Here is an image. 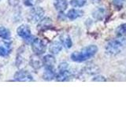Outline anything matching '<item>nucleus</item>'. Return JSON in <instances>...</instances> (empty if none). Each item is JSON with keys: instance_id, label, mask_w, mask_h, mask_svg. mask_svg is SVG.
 Listing matches in <instances>:
<instances>
[{"instance_id": "nucleus-1", "label": "nucleus", "mask_w": 126, "mask_h": 118, "mask_svg": "<svg viewBox=\"0 0 126 118\" xmlns=\"http://www.w3.org/2000/svg\"><path fill=\"white\" fill-rule=\"evenodd\" d=\"M98 48L96 45H89L79 51H74L71 54V59L75 62H83L92 58L96 54Z\"/></svg>"}, {"instance_id": "nucleus-2", "label": "nucleus", "mask_w": 126, "mask_h": 118, "mask_svg": "<svg viewBox=\"0 0 126 118\" xmlns=\"http://www.w3.org/2000/svg\"><path fill=\"white\" fill-rule=\"evenodd\" d=\"M126 46V39L125 36L114 39L108 42L106 46V52L110 55H117L123 50Z\"/></svg>"}, {"instance_id": "nucleus-3", "label": "nucleus", "mask_w": 126, "mask_h": 118, "mask_svg": "<svg viewBox=\"0 0 126 118\" xmlns=\"http://www.w3.org/2000/svg\"><path fill=\"white\" fill-rule=\"evenodd\" d=\"M17 33L20 37H21L28 43H32L35 39L31 34L30 28L27 25H21V26H19L17 29Z\"/></svg>"}, {"instance_id": "nucleus-4", "label": "nucleus", "mask_w": 126, "mask_h": 118, "mask_svg": "<svg viewBox=\"0 0 126 118\" xmlns=\"http://www.w3.org/2000/svg\"><path fill=\"white\" fill-rule=\"evenodd\" d=\"M31 44H32V50L34 54L38 55V56L44 54V52L47 50V44L43 39L35 38Z\"/></svg>"}, {"instance_id": "nucleus-5", "label": "nucleus", "mask_w": 126, "mask_h": 118, "mask_svg": "<svg viewBox=\"0 0 126 118\" xmlns=\"http://www.w3.org/2000/svg\"><path fill=\"white\" fill-rule=\"evenodd\" d=\"M44 10L41 7L32 8L29 13V20L32 22H39L43 18Z\"/></svg>"}, {"instance_id": "nucleus-6", "label": "nucleus", "mask_w": 126, "mask_h": 118, "mask_svg": "<svg viewBox=\"0 0 126 118\" xmlns=\"http://www.w3.org/2000/svg\"><path fill=\"white\" fill-rule=\"evenodd\" d=\"M14 80L16 81H21V82H31L33 81V77L27 71L20 70L15 73Z\"/></svg>"}, {"instance_id": "nucleus-7", "label": "nucleus", "mask_w": 126, "mask_h": 118, "mask_svg": "<svg viewBox=\"0 0 126 118\" xmlns=\"http://www.w3.org/2000/svg\"><path fill=\"white\" fill-rule=\"evenodd\" d=\"M12 50V46L10 43L6 41L0 42V56L7 57Z\"/></svg>"}, {"instance_id": "nucleus-8", "label": "nucleus", "mask_w": 126, "mask_h": 118, "mask_svg": "<svg viewBox=\"0 0 126 118\" xmlns=\"http://www.w3.org/2000/svg\"><path fill=\"white\" fill-rule=\"evenodd\" d=\"M43 65L47 68H54V65L56 64L55 58L52 54H47L43 58Z\"/></svg>"}, {"instance_id": "nucleus-9", "label": "nucleus", "mask_w": 126, "mask_h": 118, "mask_svg": "<svg viewBox=\"0 0 126 118\" xmlns=\"http://www.w3.org/2000/svg\"><path fill=\"white\" fill-rule=\"evenodd\" d=\"M83 14H84V12H83L81 10L71 9L67 12L66 16H67V18L69 19L70 21H74V20L82 17Z\"/></svg>"}, {"instance_id": "nucleus-10", "label": "nucleus", "mask_w": 126, "mask_h": 118, "mask_svg": "<svg viewBox=\"0 0 126 118\" xmlns=\"http://www.w3.org/2000/svg\"><path fill=\"white\" fill-rule=\"evenodd\" d=\"M71 77V72L69 69L67 70H63V71H58V73H56V79L57 81H67L69 80Z\"/></svg>"}, {"instance_id": "nucleus-11", "label": "nucleus", "mask_w": 126, "mask_h": 118, "mask_svg": "<svg viewBox=\"0 0 126 118\" xmlns=\"http://www.w3.org/2000/svg\"><path fill=\"white\" fill-rule=\"evenodd\" d=\"M55 76H56V72H55L54 68H47V67H45V70L43 73V80L50 81L54 79Z\"/></svg>"}, {"instance_id": "nucleus-12", "label": "nucleus", "mask_w": 126, "mask_h": 118, "mask_svg": "<svg viewBox=\"0 0 126 118\" xmlns=\"http://www.w3.org/2000/svg\"><path fill=\"white\" fill-rule=\"evenodd\" d=\"M68 4L67 0H54V6L58 12H64L68 8Z\"/></svg>"}, {"instance_id": "nucleus-13", "label": "nucleus", "mask_w": 126, "mask_h": 118, "mask_svg": "<svg viewBox=\"0 0 126 118\" xmlns=\"http://www.w3.org/2000/svg\"><path fill=\"white\" fill-rule=\"evenodd\" d=\"M62 50V43L59 41H54L50 44L49 51L52 54H58Z\"/></svg>"}, {"instance_id": "nucleus-14", "label": "nucleus", "mask_w": 126, "mask_h": 118, "mask_svg": "<svg viewBox=\"0 0 126 118\" xmlns=\"http://www.w3.org/2000/svg\"><path fill=\"white\" fill-rule=\"evenodd\" d=\"M52 25V21L49 17H45L43 18L39 22L38 25V29H42V30H46L48 29L50 26Z\"/></svg>"}, {"instance_id": "nucleus-15", "label": "nucleus", "mask_w": 126, "mask_h": 118, "mask_svg": "<svg viewBox=\"0 0 126 118\" xmlns=\"http://www.w3.org/2000/svg\"><path fill=\"white\" fill-rule=\"evenodd\" d=\"M30 65L32 68L35 70H37L41 68V66L43 65V61H40L38 58V55L35 54V56H32L30 60Z\"/></svg>"}, {"instance_id": "nucleus-16", "label": "nucleus", "mask_w": 126, "mask_h": 118, "mask_svg": "<svg viewBox=\"0 0 126 118\" xmlns=\"http://www.w3.org/2000/svg\"><path fill=\"white\" fill-rule=\"evenodd\" d=\"M104 15H105V10L102 8L95 9L92 13L93 17L95 20H97V21H102L104 17Z\"/></svg>"}, {"instance_id": "nucleus-17", "label": "nucleus", "mask_w": 126, "mask_h": 118, "mask_svg": "<svg viewBox=\"0 0 126 118\" xmlns=\"http://www.w3.org/2000/svg\"><path fill=\"white\" fill-rule=\"evenodd\" d=\"M61 40L67 48H71L73 46V41L69 35H64L61 37Z\"/></svg>"}, {"instance_id": "nucleus-18", "label": "nucleus", "mask_w": 126, "mask_h": 118, "mask_svg": "<svg viewBox=\"0 0 126 118\" xmlns=\"http://www.w3.org/2000/svg\"><path fill=\"white\" fill-rule=\"evenodd\" d=\"M115 32L117 36H119V37L125 36L126 35V24H122V25L118 26L115 30Z\"/></svg>"}, {"instance_id": "nucleus-19", "label": "nucleus", "mask_w": 126, "mask_h": 118, "mask_svg": "<svg viewBox=\"0 0 126 118\" xmlns=\"http://www.w3.org/2000/svg\"><path fill=\"white\" fill-rule=\"evenodd\" d=\"M0 37L4 40H7L10 38V31L5 27H0Z\"/></svg>"}, {"instance_id": "nucleus-20", "label": "nucleus", "mask_w": 126, "mask_h": 118, "mask_svg": "<svg viewBox=\"0 0 126 118\" xmlns=\"http://www.w3.org/2000/svg\"><path fill=\"white\" fill-rule=\"evenodd\" d=\"M87 3V0H71L70 5L74 8H81Z\"/></svg>"}, {"instance_id": "nucleus-21", "label": "nucleus", "mask_w": 126, "mask_h": 118, "mask_svg": "<svg viewBox=\"0 0 126 118\" xmlns=\"http://www.w3.org/2000/svg\"><path fill=\"white\" fill-rule=\"evenodd\" d=\"M92 80V81H96V82H104V81H106V79L103 76L98 75V76H95L94 77H93V79Z\"/></svg>"}, {"instance_id": "nucleus-22", "label": "nucleus", "mask_w": 126, "mask_h": 118, "mask_svg": "<svg viewBox=\"0 0 126 118\" xmlns=\"http://www.w3.org/2000/svg\"><path fill=\"white\" fill-rule=\"evenodd\" d=\"M37 2V0H24V3L27 6H33Z\"/></svg>"}, {"instance_id": "nucleus-23", "label": "nucleus", "mask_w": 126, "mask_h": 118, "mask_svg": "<svg viewBox=\"0 0 126 118\" xmlns=\"http://www.w3.org/2000/svg\"><path fill=\"white\" fill-rule=\"evenodd\" d=\"M126 0H113V2L114 4V6L117 7H121L123 6V4Z\"/></svg>"}, {"instance_id": "nucleus-24", "label": "nucleus", "mask_w": 126, "mask_h": 118, "mask_svg": "<svg viewBox=\"0 0 126 118\" xmlns=\"http://www.w3.org/2000/svg\"><path fill=\"white\" fill-rule=\"evenodd\" d=\"M66 17H67V16H65V14H63V12H60V14H59L58 17V18L59 20H61V21H65Z\"/></svg>"}]
</instances>
